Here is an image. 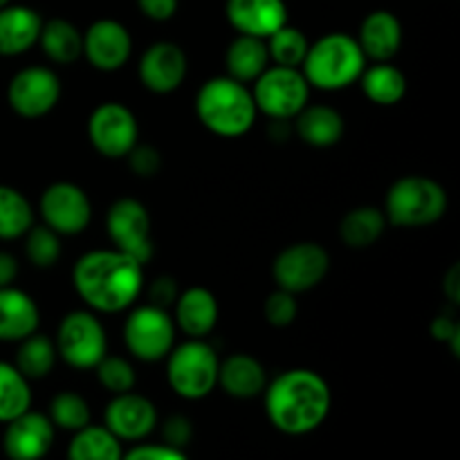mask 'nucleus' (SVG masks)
I'll return each mask as SVG.
<instances>
[{
    "instance_id": "obj_1",
    "label": "nucleus",
    "mask_w": 460,
    "mask_h": 460,
    "mask_svg": "<svg viewBox=\"0 0 460 460\" xmlns=\"http://www.w3.org/2000/svg\"><path fill=\"white\" fill-rule=\"evenodd\" d=\"M75 290L99 313H119L133 305L144 286L142 263L119 250L88 252L72 270Z\"/></svg>"
},
{
    "instance_id": "obj_2",
    "label": "nucleus",
    "mask_w": 460,
    "mask_h": 460,
    "mask_svg": "<svg viewBox=\"0 0 460 460\" xmlns=\"http://www.w3.org/2000/svg\"><path fill=\"white\" fill-rule=\"evenodd\" d=\"M331 402L326 380L308 368H292L265 386V413L288 436H305L322 427Z\"/></svg>"
},
{
    "instance_id": "obj_3",
    "label": "nucleus",
    "mask_w": 460,
    "mask_h": 460,
    "mask_svg": "<svg viewBox=\"0 0 460 460\" xmlns=\"http://www.w3.org/2000/svg\"><path fill=\"white\" fill-rule=\"evenodd\" d=\"M198 119L220 137H241L254 126L256 103L245 84L232 76H216L202 84L196 97Z\"/></svg>"
},
{
    "instance_id": "obj_4",
    "label": "nucleus",
    "mask_w": 460,
    "mask_h": 460,
    "mask_svg": "<svg viewBox=\"0 0 460 460\" xmlns=\"http://www.w3.org/2000/svg\"><path fill=\"white\" fill-rule=\"evenodd\" d=\"M301 66L310 85L319 90H341L359 79L367 67V57L353 36L332 31L310 45Z\"/></svg>"
},
{
    "instance_id": "obj_5",
    "label": "nucleus",
    "mask_w": 460,
    "mask_h": 460,
    "mask_svg": "<svg viewBox=\"0 0 460 460\" xmlns=\"http://www.w3.org/2000/svg\"><path fill=\"white\" fill-rule=\"evenodd\" d=\"M447 211V191L427 175H404L391 184L385 216L398 227H427Z\"/></svg>"
},
{
    "instance_id": "obj_6",
    "label": "nucleus",
    "mask_w": 460,
    "mask_h": 460,
    "mask_svg": "<svg viewBox=\"0 0 460 460\" xmlns=\"http://www.w3.org/2000/svg\"><path fill=\"white\" fill-rule=\"evenodd\" d=\"M166 358V380L180 398L202 400L218 386V355L202 340L180 344Z\"/></svg>"
},
{
    "instance_id": "obj_7",
    "label": "nucleus",
    "mask_w": 460,
    "mask_h": 460,
    "mask_svg": "<svg viewBox=\"0 0 460 460\" xmlns=\"http://www.w3.org/2000/svg\"><path fill=\"white\" fill-rule=\"evenodd\" d=\"M252 97L256 111L265 112L272 119H295L308 106L310 84L296 67L274 66L254 81Z\"/></svg>"
},
{
    "instance_id": "obj_8",
    "label": "nucleus",
    "mask_w": 460,
    "mask_h": 460,
    "mask_svg": "<svg viewBox=\"0 0 460 460\" xmlns=\"http://www.w3.org/2000/svg\"><path fill=\"white\" fill-rule=\"evenodd\" d=\"M54 346L72 368H94L106 358V331L94 314L75 310L58 323Z\"/></svg>"
},
{
    "instance_id": "obj_9",
    "label": "nucleus",
    "mask_w": 460,
    "mask_h": 460,
    "mask_svg": "<svg viewBox=\"0 0 460 460\" xmlns=\"http://www.w3.org/2000/svg\"><path fill=\"white\" fill-rule=\"evenodd\" d=\"M124 341L130 355L142 362H157L173 350L175 326L171 314L157 305H139L124 323Z\"/></svg>"
},
{
    "instance_id": "obj_10",
    "label": "nucleus",
    "mask_w": 460,
    "mask_h": 460,
    "mask_svg": "<svg viewBox=\"0 0 460 460\" xmlns=\"http://www.w3.org/2000/svg\"><path fill=\"white\" fill-rule=\"evenodd\" d=\"M331 268V256L319 243H295L274 259L272 277L281 290L301 295L323 281Z\"/></svg>"
},
{
    "instance_id": "obj_11",
    "label": "nucleus",
    "mask_w": 460,
    "mask_h": 460,
    "mask_svg": "<svg viewBox=\"0 0 460 460\" xmlns=\"http://www.w3.org/2000/svg\"><path fill=\"white\" fill-rule=\"evenodd\" d=\"M61 99V81L57 72L43 66L18 70L7 85V103L18 117L39 119L45 117Z\"/></svg>"
},
{
    "instance_id": "obj_12",
    "label": "nucleus",
    "mask_w": 460,
    "mask_h": 460,
    "mask_svg": "<svg viewBox=\"0 0 460 460\" xmlns=\"http://www.w3.org/2000/svg\"><path fill=\"white\" fill-rule=\"evenodd\" d=\"M106 229L115 250L133 256L137 263H148L153 256L151 216L135 198H121L108 209Z\"/></svg>"
},
{
    "instance_id": "obj_13",
    "label": "nucleus",
    "mask_w": 460,
    "mask_h": 460,
    "mask_svg": "<svg viewBox=\"0 0 460 460\" xmlns=\"http://www.w3.org/2000/svg\"><path fill=\"white\" fill-rule=\"evenodd\" d=\"M137 119L124 103H102L88 119V137L94 151L111 160L128 155L133 146H137Z\"/></svg>"
},
{
    "instance_id": "obj_14",
    "label": "nucleus",
    "mask_w": 460,
    "mask_h": 460,
    "mask_svg": "<svg viewBox=\"0 0 460 460\" xmlns=\"http://www.w3.org/2000/svg\"><path fill=\"white\" fill-rule=\"evenodd\" d=\"M45 225L58 236H76L93 218V205L81 187L72 182H54L43 191L39 202Z\"/></svg>"
},
{
    "instance_id": "obj_15",
    "label": "nucleus",
    "mask_w": 460,
    "mask_h": 460,
    "mask_svg": "<svg viewBox=\"0 0 460 460\" xmlns=\"http://www.w3.org/2000/svg\"><path fill=\"white\" fill-rule=\"evenodd\" d=\"M133 52V39L119 21H94L84 34V54L90 66L102 72H115L126 66Z\"/></svg>"
},
{
    "instance_id": "obj_16",
    "label": "nucleus",
    "mask_w": 460,
    "mask_h": 460,
    "mask_svg": "<svg viewBox=\"0 0 460 460\" xmlns=\"http://www.w3.org/2000/svg\"><path fill=\"white\" fill-rule=\"evenodd\" d=\"M187 54L178 43H153L139 58V79L155 94H169L182 85L187 76Z\"/></svg>"
},
{
    "instance_id": "obj_17",
    "label": "nucleus",
    "mask_w": 460,
    "mask_h": 460,
    "mask_svg": "<svg viewBox=\"0 0 460 460\" xmlns=\"http://www.w3.org/2000/svg\"><path fill=\"white\" fill-rule=\"evenodd\" d=\"M54 425L48 416L25 411L7 422L3 449L9 460H40L52 449Z\"/></svg>"
},
{
    "instance_id": "obj_18",
    "label": "nucleus",
    "mask_w": 460,
    "mask_h": 460,
    "mask_svg": "<svg viewBox=\"0 0 460 460\" xmlns=\"http://www.w3.org/2000/svg\"><path fill=\"white\" fill-rule=\"evenodd\" d=\"M157 425V409L144 395L119 394L111 400L106 407V429L115 436L117 440H144Z\"/></svg>"
},
{
    "instance_id": "obj_19",
    "label": "nucleus",
    "mask_w": 460,
    "mask_h": 460,
    "mask_svg": "<svg viewBox=\"0 0 460 460\" xmlns=\"http://www.w3.org/2000/svg\"><path fill=\"white\" fill-rule=\"evenodd\" d=\"M225 13L238 34L263 40L288 22L283 0H227Z\"/></svg>"
},
{
    "instance_id": "obj_20",
    "label": "nucleus",
    "mask_w": 460,
    "mask_h": 460,
    "mask_svg": "<svg viewBox=\"0 0 460 460\" xmlns=\"http://www.w3.org/2000/svg\"><path fill=\"white\" fill-rule=\"evenodd\" d=\"M355 40H358L367 58H373L377 63L389 61L398 54L400 45H402V25H400L395 13L377 9L364 18L359 36Z\"/></svg>"
},
{
    "instance_id": "obj_21",
    "label": "nucleus",
    "mask_w": 460,
    "mask_h": 460,
    "mask_svg": "<svg viewBox=\"0 0 460 460\" xmlns=\"http://www.w3.org/2000/svg\"><path fill=\"white\" fill-rule=\"evenodd\" d=\"M43 18L22 4H4L0 9V57H18L39 43Z\"/></svg>"
},
{
    "instance_id": "obj_22",
    "label": "nucleus",
    "mask_w": 460,
    "mask_h": 460,
    "mask_svg": "<svg viewBox=\"0 0 460 460\" xmlns=\"http://www.w3.org/2000/svg\"><path fill=\"white\" fill-rule=\"evenodd\" d=\"M39 308L27 292L0 288V341H21L39 328Z\"/></svg>"
},
{
    "instance_id": "obj_23",
    "label": "nucleus",
    "mask_w": 460,
    "mask_h": 460,
    "mask_svg": "<svg viewBox=\"0 0 460 460\" xmlns=\"http://www.w3.org/2000/svg\"><path fill=\"white\" fill-rule=\"evenodd\" d=\"M218 385L232 398L252 400L268 386L263 364L245 353H236L218 364Z\"/></svg>"
},
{
    "instance_id": "obj_24",
    "label": "nucleus",
    "mask_w": 460,
    "mask_h": 460,
    "mask_svg": "<svg viewBox=\"0 0 460 460\" xmlns=\"http://www.w3.org/2000/svg\"><path fill=\"white\" fill-rule=\"evenodd\" d=\"M175 322L191 340H202L218 323V301L207 288H191L178 295Z\"/></svg>"
},
{
    "instance_id": "obj_25",
    "label": "nucleus",
    "mask_w": 460,
    "mask_h": 460,
    "mask_svg": "<svg viewBox=\"0 0 460 460\" xmlns=\"http://www.w3.org/2000/svg\"><path fill=\"white\" fill-rule=\"evenodd\" d=\"M295 119L296 133L308 146H335L344 135V117L331 106H305Z\"/></svg>"
},
{
    "instance_id": "obj_26",
    "label": "nucleus",
    "mask_w": 460,
    "mask_h": 460,
    "mask_svg": "<svg viewBox=\"0 0 460 460\" xmlns=\"http://www.w3.org/2000/svg\"><path fill=\"white\" fill-rule=\"evenodd\" d=\"M268 45H265L263 39H256V36L238 34L236 39L229 43L227 54H225L227 76L241 81V84L259 79V76L268 70Z\"/></svg>"
},
{
    "instance_id": "obj_27",
    "label": "nucleus",
    "mask_w": 460,
    "mask_h": 460,
    "mask_svg": "<svg viewBox=\"0 0 460 460\" xmlns=\"http://www.w3.org/2000/svg\"><path fill=\"white\" fill-rule=\"evenodd\" d=\"M39 45L49 61L67 66L84 54V34L66 18H49L40 25Z\"/></svg>"
},
{
    "instance_id": "obj_28",
    "label": "nucleus",
    "mask_w": 460,
    "mask_h": 460,
    "mask_svg": "<svg viewBox=\"0 0 460 460\" xmlns=\"http://www.w3.org/2000/svg\"><path fill=\"white\" fill-rule=\"evenodd\" d=\"M359 79H362L364 94L377 106H394V103L402 102V97L407 94V76L386 61L364 67Z\"/></svg>"
},
{
    "instance_id": "obj_29",
    "label": "nucleus",
    "mask_w": 460,
    "mask_h": 460,
    "mask_svg": "<svg viewBox=\"0 0 460 460\" xmlns=\"http://www.w3.org/2000/svg\"><path fill=\"white\" fill-rule=\"evenodd\" d=\"M386 216L377 207H358L349 211L340 223V236L353 250H364L377 243L385 234Z\"/></svg>"
},
{
    "instance_id": "obj_30",
    "label": "nucleus",
    "mask_w": 460,
    "mask_h": 460,
    "mask_svg": "<svg viewBox=\"0 0 460 460\" xmlns=\"http://www.w3.org/2000/svg\"><path fill=\"white\" fill-rule=\"evenodd\" d=\"M124 449L106 427H84L75 431L67 447V460H121Z\"/></svg>"
},
{
    "instance_id": "obj_31",
    "label": "nucleus",
    "mask_w": 460,
    "mask_h": 460,
    "mask_svg": "<svg viewBox=\"0 0 460 460\" xmlns=\"http://www.w3.org/2000/svg\"><path fill=\"white\" fill-rule=\"evenodd\" d=\"M34 223L30 200L18 189L0 184V241H16L25 236Z\"/></svg>"
},
{
    "instance_id": "obj_32",
    "label": "nucleus",
    "mask_w": 460,
    "mask_h": 460,
    "mask_svg": "<svg viewBox=\"0 0 460 460\" xmlns=\"http://www.w3.org/2000/svg\"><path fill=\"white\" fill-rule=\"evenodd\" d=\"M30 380L13 364L0 362V422L7 425L21 413L30 411Z\"/></svg>"
},
{
    "instance_id": "obj_33",
    "label": "nucleus",
    "mask_w": 460,
    "mask_h": 460,
    "mask_svg": "<svg viewBox=\"0 0 460 460\" xmlns=\"http://www.w3.org/2000/svg\"><path fill=\"white\" fill-rule=\"evenodd\" d=\"M57 362V346L45 335L31 332L30 337L21 340V349L16 353V364L13 367L27 377V380H40L49 376Z\"/></svg>"
},
{
    "instance_id": "obj_34",
    "label": "nucleus",
    "mask_w": 460,
    "mask_h": 460,
    "mask_svg": "<svg viewBox=\"0 0 460 460\" xmlns=\"http://www.w3.org/2000/svg\"><path fill=\"white\" fill-rule=\"evenodd\" d=\"M265 40H268L265 45H268L270 58L281 67H299L310 48L304 31L296 30V27H290L288 22L283 27H279Z\"/></svg>"
},
{
    "instance_id": "obj_35",
    "label": "nucleus",
    "mask_w": 460,
    "mask_h": 460,
    "mask_svg": "<svg viewBox=\"0 0 460 460\" xmlns=\"http://www.w3.org/2000/svg\"><path fill=\"white\" fill-rule=\"evenodd\" d=\"M48 418L54 427L75 434V431L84 429V427L90 425V407L79 394L63 391V394L54 395V400L49 402Z\"/></svg>"
},
{
    "instance_id": "obj_36",
    "label": "nucleus",
    "mask_w": 460,
    "mask_h": 460,
    "mask_svg": "<svg viewBox=\"0 0 460 460\" xmlns=\"http://www.w3.org/2000/svg\"><path fill=\"white\" fill-rule=\"evenodd\" d=\"M25 256L34 268H52L61 259V238L48 225L30 227L25 234Z\"/></svg>"
},
{
    "instance_id": "obj_37",
    "label": "nucleus",
    "mask_w": 460,
    "mask_h": 460,
    "mask_svg": "<svg viewBox=\"0 0 460 460\" xmlns=\"http://www.w3.org/2000/svg\"><path fill=\"white\" fill-rule=\"evenodd\" d=\"M94 371H97L99 385L111 391L112 395L128 394V391H133L135 382H137L133 367L124 358H117V355H106L94 367Z\"/></svg>"
},
{
    "instance_id": "obj_38",
    "label": "nucleus",
    "mask_w": 460,
    "mask_h": 460,
    "mask_svg": "<svg viewBox=\"0 0 460 460\" xmlns=\"http://www.w3.org/2000/svg\"><path fill=\"white\" fill-rule=\"evenodd\" d=\"M296 313H299V305H296V299L292 292H286L279 288L277 292L268 296L263 305V314L268 319L270 326L274 328H286L290 326L296 319Z\"/></svg>"
},
{
    "instance_id": "obj_39",
    "label": "nucleus",
    "mask_w": 460,
    "mask_h": 460,
    "mask_svg": "<svg viewBox=\"0 0 460 460\" xmlns=\"http://www.w3.org/2000/svg\"><path fill=\"white\" fill-rule=\"evenodd\" d=\"M126 157H128V164L133 169V173L139 175V178H153L162 166L160 153L153 146H133V151Z\"/></svg>"
},
{
    "instance_id": "obj_40",
    "label": "nucleus",
    "mask_w": 460,
    "mask_h": 460,
    "mask_svg": "<svg viewBox=\"0 0 460 460\" xmlns=\"http://www.w3.org/2000/svg\"><path fill=\"white\" fill-rule=\"evenodd\" d=\"M121 460H189L182 449L171 447V445H137L130 452H126Z\"/></svg>"
},
{
    "instance_id": "obj_41",
    "label": "nucleus",
    "mask_w": 460,
    "mask_h": 460,
    "mask_svg": "<svg viewBox=\"0 0 460 460\" xmlns=\"http://www.w3.org/2000/svg\"><path fill=\"white\" fill-rule=\"evenodd\" d=\"M431 337L436 341H447L449 349H452L454 358L460 355V326L456 323V319L452 314H438V317L431 322Z\"/></svg>"
},
{
    "instance_id": "obj_42",
    "label": "nucleus",
    "mask_w": 460,
    "mask_h": 460,
    "mask_svg": "<svg viewBox=\"0 0 460 460\" xmlns=\"http://www.w3.org/2000/svg\"><path fill=\"white\" fill-rule=\"evenodd\" d=\"M191 436H193V427L184 416H173L166 420V425H164V443L166 445L182 449L184 445L191 440Z\"/></svg>"
},
{
    "instance_id": "obj_43",
    "label": "nucleus",
    "mask_w": 460,
    "mask_h": 460,
    "mask_svg": "<svg viewBox=\"0 0 460 460\" xmlns=\"http://www.w3.org/2000/svg\"><path fill=\"white\" fill-rule=\"evenodd\" d=\"M148 295H151L153 305L166 310L169 305H173L175 301H178V286H175L173 279L160 277L151 283V290H148Z\"/></svg>"
},
{
    "instance_id": "obj_44",
    "label": "nucleus",
    "mask_w": 460,
    "mask_h": 460,
    "mask_svg": "<svg viewBox=\"0 0 460 460\" xmlns=\"http://www.w3.org/2000/svg\"><path fill=\"white\" fill-rule=\"evenodd\" d=\"M139 12L155 22L171 21L178 12V0H137Z\"/></svg>"
},
{
    "instance_id": "obj_45",
    "label": "nucleus",
    "mask_w": 460,
    "mask_h": 460,
    "mask_svg": "<svg viewBox=\"0 0 460 460\" xmlns=\"http://www.w3.org/2000/svg\"><path fill=\"white\" fill-rule=\"evenodd\" d=\"M18 277V261L9 252H0V288L13 286Z\"/></svg>"
},
{
    "instance_id": "obj_46",
    "label": "nucleus",
    "mask_w": 460,
    "mask_h": 460,
    "mask_svg": "<svg viewBox=\"0 0 460 460\" xmlns=\"http://www.w3.org/2000/svg\"><path fill=\"white\" fill-rule=\"evenodd\" d=\"M443 292L452 304H460V268L454 263L443 277Z\"/></svg>"
},
{
    "instance_id": "obj_47",
    "label": "nucleus",
    "mask_w": 460,
    "mask_h": 460,
    "mask_svg": "<svg viewBox=\"0 0 460 460\" xmlns=\"http://www.w3.org/2000/svg\"><path fill=\"white\" fill-rule=\"evenodd\" d=\"M9 3H12V0H0V9H3L4 4H9Z\"/></svg>"
}]
</instances>
